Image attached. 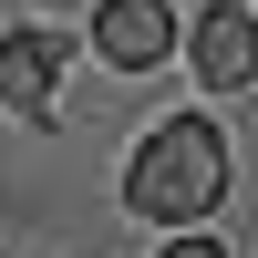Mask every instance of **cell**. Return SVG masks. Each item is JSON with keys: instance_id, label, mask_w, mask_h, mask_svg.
Returning <instances> with one entry per match:
<instances>
[{"instance_id": "cell-1", "label": "cell", "mask_w": 258, "mask_h": 258, "mask_svg": "<svg viewBox=\"0 0 258 258\" xmlns=\"http://www.w3.org/2000/svg\"><path fill=\"white\" fill-rule=\"evenodd\" d=\"M217 197H227V135L207 114H165L155 135L135 145V165H124V207H135V217L186 227V217H207Z\"/></svg>"}, {"instance_id": "cell-2", "label": "cell", "mask_w": 258, "mask_h": 258, "mask_svg": "<svg viewBox=\"0 0 258 258\" xmlns=\"http://www.w3.org/2000/svg\"><path fill=\"white\" fill-rule=\"evenodd\" d=\"M62 62H73V31H41V21L0 31V103H11V114H52Z\"/></svg>"}, {"instance_id": "cell-3", "label": "cell", "mask_w": 258, "mask_h": 258, "mask_svg": "<svg viewBox=\"0 0 258 258\" xmlns=\"http://www.w3.org/2000/svg\"><path fill=\"white\" fill-rule=\"evenodd\" d=\"M186 62H197L207 93H238V83L258 73V11L248 0H217V11L197 21V41H186Z\"/></svg>"}, {"instance_id": "cell-4", "label": "cell", "mask_w": 258, "mask_h": 258, "mask_svg": "<svg viewBox=\"0 0 258 258\" xmlns=\"http://www.w3.org/2000/svg\"><path fill=\"white\" fill-rule=\"evenodd\" d=\"M93 52L124 62V73H145V62L176 52V11H165V0H103L93 11Z\"/></svg>"}, {"instance_id": "cell-5", "label": "cell", "mask_w": 258, "mask_h": 258, "mask_svg": "<svg viewBox=\"0 0 258 258\" xmlns=\"http://www.w3.org/2000/svg\"><path fill=\"white\" fill-rule=\"evenodd\" d=\"M165 258H217V238H176V248H165Z\"/></svg>"}]
</instances>
